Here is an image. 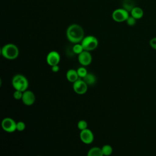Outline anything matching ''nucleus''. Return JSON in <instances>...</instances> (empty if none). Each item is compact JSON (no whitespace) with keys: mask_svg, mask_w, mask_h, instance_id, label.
<instances>
[{"mask_svg":"<svg viewBox=\"0 0 156 156\" xmlns=\"http://www.w3.org/2000/svg\"><path fill=\"white\" fill-rule=\"evenodd\" d=\"M104 156H110L113 153V147L110 144H105L101 147Z\"/></svg>","mask_w":156,"mask_h":156,"instance_id":"f3484780","label":"nucleus"},{"mask_svg":"<svg viewBox=\"0 0 156 156\" xmlns=\"http://www.w3.org/2000/svg\"><path fill=\"white\" fill-rule=\"evenodd\" d=\"M46 62L51 66L58 65L60 61V55L55 51H50L46 56Z\"/></svg>","mask_w":156,"mask_h":156,"instance_id":"1a4fd4ad","label":"nucleus"},{"mask_svg":"<svg viewBox=\"0 0 156 156\" xmlns=\"http://www.w3.org/2000/svg\"><path fill=\"white\" fill-rule=\"evenodd\" d=\"M78 61L79 63L83 66L89 65L92 62V55L90 51H83L82 52L79 54Z\"/></svg>","mask_w":156,"mask_h":156,"instance_id":"9b49d317","label":"nucleus"},{"mask_svg":"<svg viewBox=\"0 0 156 156\" xmlns=\"http://www.w3.org/2000/svg\"><path fill=\"white\" fill-rule=\"evenodd\" d=\"M37 156H41V155H37Z\"/></svg>","mask_w":156,"mask_h":156,"instance_id":"a878e982","label":"nucleus"},{"mask_svg":"<svg viewBox=\"0 0 156 156\" xmlns=\"http://www.w3.org/2000/svg\"><path fill=\"white\" fill-rule=\"evenodd\" d=\"M150 46L154 50H156V37L152 38L149 40Z\"/></svg>","mask_w":156,"mask_h":156,"instance_id":"b1692460","label":"nucleus"},{"mask_svg":"<svg viewBox=\"0 0 156 156\" xmlns=\"http://www.w3.org/2000/svg\"><path fill=\"white\" fill-rule=\"evenodd\" d=\"M129 16V12L123 8H118L114 10L112 14V19L117 23L126 21Z\"/></svg>","mask_w":156,"mask_h":156,"instance_id":"39448f33","label":"nucleus"},{"mask_svg":"<svg viewBox=\"0 0 156 156\" xmlns=\"http://www.w3.org/2000/svg\"><path fill=\"white\" fill-rule=\"evenodd\" d=\"M12 85L15 90H19L24 92L28 88L29 82L24 75L18 74L13 77Z\"/></svg>","mask_w":156,"mask_h":156,"instance_id":"7ed1b4c3","label":"nucleus"},{"mask_svg":"<svg viewBox=\"0 0 156 156\" xmlns=\"http://www.w3.org/2000/svg\"><path fill=\"white\" fill-rule=\"evenodd\" d=\"M135 7V2L133 0H123L122 8L124 9L129 13Z\"/></svg>","mask_w":156,"mask_h":156,"instance_id":"dca6fc26","label":"nucleus"},{"mask_svg":"<svg viewBox=\"0 0 156 156\" xmlns=\"http://www.w3.org/2000/svg\"><path fill=\"white\" fill-rule=\"evenodd\" d=\"M21 101L24 105L30 106L33 105L35 101V95L31 90H27L23 92Z\"/></svg>","mask_w":156,"mask_h":156,"instance_id":"9d476101","label":"nucleus"},{"mask_svg":"<svg viewBox=\"0 0 156 156\" xmlns=\"http://www.w3.org/2000/svg\"><path fill=\"white\" fill-rule=\"evenodd\" d=\"M79 136L82 142L86 144H91L94 141V134L93 132L88 128L85 130H80Z\"/></svg>","mask_w":156,"mask_h":156,"instance_id":"6e6552de","label":"nucleus"},{"mask_svg":"<svg viewBox=\"0 0 156 156\" xmlns=\"http://www.w3.org/2000/svg\"><path fill=\"white\" fill-rule=\"evenodd\" d=\"M82 79L88 85H93L96 81V76L91 73H88V74Z\"/></svg>","mask_w":156,"mask_h":156,"instance_id":"4468645a","label":"nucleus"},{"mask_svg":"<svg viewBox=\"0 0 156 156\" xmlns=\"http://www.w3.org/2000/svg\"><path fill=\"white\" fill-rule=\"evenodd\" d=\"M72 50H73V53H74L75 54H77V55L80 54L81 52H82L84 51L83 46L80 43L74 44L72 48Z\"/></svg>","mask_w":156,"mask_h":156,"instance_id":"a211bd4d","label":"nucleus"},{"mask_svg":"<svg viewBox=\"0 0 156 156\" xmlns=\"http://www.w3.org/2000/svg\"><path fill=\"white\" fill-rule=\"evenodd\" d=\"M130 15L135 18L136 20L141 19L144 15V11L140 7L135 6L130 12Z\"/></svg>","mask_w":156,"mask_h":156,"instance_id":"ddd939ff","label":"nucleus"},{"mask_svg":"<svg viewBox=\"0 0 156 156\" xmlns=\"http://www.w3.org/2000/svg\"><path fill=\"white\" fill-rule=\"evenodd\" d=\"M26 129V124L23 121H18L16 122V130L19 132L24 131Z\"/></svg>","mask_w":156,"mask_h":156,"instance_id":"412c9836","label":"nucleus"},{"mask_svg":"<svg viewBox=\"0 0 156 156\" xmlns=\"http://www.w3.org/2000/svg\"><path fill=\"white\" fill-rule=\"evenodd\" d=\"M80 43L82 45L84 51L90 52L98 48L99 41L96 37L93 35H88L84 37Z\"/></svg>","mask_w":156,"mask_h":156,"instance_id":"20e7f679","label":"nucleus"},{"mask_svg":"<svg viewBox=\"0 0 156 156\" xmlns=\"http://www.w3.org/2000/svg\"><path fill=\"white\" fill-rule=\"evenodd\" d=\"M19 49L13 43H7L4 45L1 49L2 56L7 60H14L19 55Z\"/></svg>","mask_w":156,"mask_h":156,"instance_id":"f03ea898","label":"nucleus"},{"mask_svg":"<svg viewBox=\"0 0 156 156\" xmlns=\"http://www.w3.org/2000/svg\"><path fill=\"white\" fill-rule=\"evenodd\" d=\"M136 20H136L135 18H133V16H132L131 15H130V16L128 17V18L127 19V20L126 21V23H127V24L128 26H134V25L136 24Z\"/></svg>","mask_w":156,"mask_h":156,"instance_id":"4be33fe9","label":"nucleus"},{"mask_svg":"<svg viewBox=\"0 0 156 156\" xmlns=\"http://www.w3.org/2000/svg\"><path fill=\"white\" fill-rule=\"evenodd\" d=\"M77 127L80 130H83L88 128V123L85 120L82 119L77 122Z\"/></svg>","mask_w":156,"mask_h":156,"instance_id":"aec40b11","label":"nucleus"},{"mask_svg":"<svg viewBox=\"0 0 156 156\" xmlns=\"http://www.w3.org/2000/svg\"><path fill=\"white\" fill-rule=\"evenodd\" d=\"M51 70L54 73H57L60 70V67L58 65H56L51 66Z\"/></svg>","mask_w":156,"mask_h":156,"instance_id":"393cba45","label":"nucleus"},{"mask_svg":"<svg viewBox=\"0 0 156 156\" xmlns=\"http://www.w3.org/2000/svg\"><path fill=\"white\" fill-rule=\"evenodd\" d=\"M77 72L79 78L80 79H83L88 74V71L87 69L85 68V66H83L79 67L77 69Z\"/></svg>","mask_w":156,"mask_h":156,"instance_id":"6ab92c4d","label":"nucleus"},{"mask_svg":"<svg viewBox=\"0 0 156 156\" xmlns=\"http://www.w3.org/2000/svg\"><path fill=\"white\" fill-rule=\"evenodd\" d=\"M87 156H104L101 148L99 147H93L89 149Z\"/></svg>","mask_w":156,"mask_h":156,"instance_id":"2eb2a0df","label":"nucleus"},{"mask_svg":"<svg viewBox=\"0 0 156 156\" xmlns=\"http://www.w3.org/2000/svg\"><path fill=\"white\" fill-rule=\"evenodd\" d=\"M66 77L69 82L72 83L75 82L79 79L77 70L74 69H70L67 71L66 73Z\"/></svg>","mask_w":156,"mask_h":156,"instance_id":"f8f14e48","label":"nucleus"},{"mask_svg":"<svg viewBox=\"0 0 156 156\" xmlns=\"http://www.w3.org/2000/svg\"><path fill=\"white\" fill-rule=\"evenodd\" d=\"M23 91H19V90H15L13 92V96L14 99H15L16 100H20V99L21 100L22 97H23Z\"/></svg>","mask_w":156,"mask_h":156,"instance_id":"5701e85b","label":"nucleus"},{"mask_svg":"<svg viewBox=\"0 0 156 156\" xmlns=\"http://www.w3.org/2000/svg\"><path fill=\"white\" fill-rule=\"evenodd\" d=\"M73 88L76 93L78 94H83L87 91L88 85L82 79L79 78L77 80L73 83Z\"/></svg>","mask_w":156,"mask_h":156,"instance_id":"0eeeda50","label":"nucleus"},{"mask_svg":"<svg viewBox=\"0 0 156 156\" xmlns=\"http://www.w3.org/2000/svg\"><path fill=\"white\" fill-rule=\"evenodd\" d=\"M66 36L68 40L71 43H80L85 37L83 29L78 24H72L68 27Z\"/></svg>","mask_w":156,"mask_h":156,"instance_id":"f257e3e1","label":"nucleus"},{"mask_svg":"<svg viewBox=\"0 0 156 156\" xmlns=\"http://www.w3.org/2000/svg\"><path fill=\"white\" fill-rule=\"evenodd\" d=\"M2 129L9 133H12L16 130V122L12 118L7 117L2 119L1 122Z\"/></svg>","mask_w":156,"mask_h":156,"instance_id":"423d86ee","label":"nucleus"}]
</instances>
